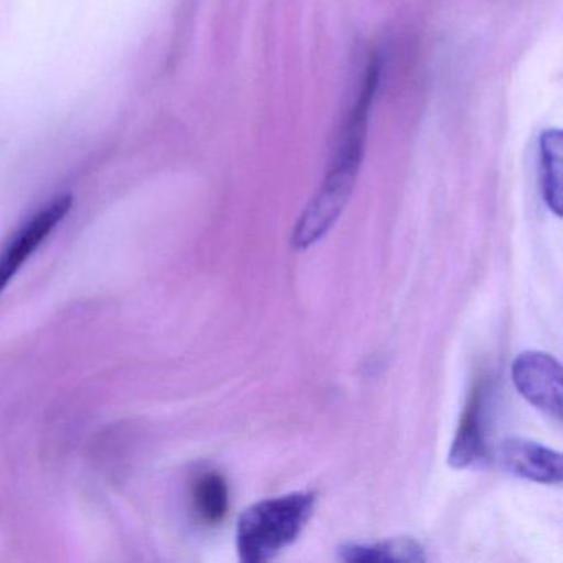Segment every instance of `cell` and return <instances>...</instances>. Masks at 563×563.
I'll list each match as a JSON object with an SVG mask.
<instances>
[{"mask_svg":"<svg viewBox=\"0 0 563 563\" xmlns=\"http://www.w3.org/2000/svg\"><path fill=\"white\" fill-rule=\"evenodd\" d=\"M540 183L547 207L562 216V133L559 130L543 131L540 136Z\"/></svg>","mask_w":563,"mask_h":563,"instance_id":"9c48e42d","label":"cell"},{"mask_svg":"<svg viewBox=\"0 0 563 563\" xmlns=\"http://www.w3.org/2000/svg\"><path fill=\"white\" fill-rule=\"evenodd\" d=\"M364 143L362 131L344 130L321 187L296 223L291 239L296 250H306L318 243L344 212L361 169Z\"/></svg>","mask_w":563,"mask_h":563,"instance_id":"7a4b0ae2","label":"cell"},{"mask_svg":"<svg viewBox=\"0 0 563 563\" xmlns=\"http://www.w3.org/2000/svg\"><path fill=\"white\" fill-rule=\"evenodd\" d=\"M192 506L200 522L220 526L229 516L230 493L225 477L219 471L207 470L197 474L192 483Z\"/></svg>","mask_w":563,"mask_h":563,"instance_id":"ba28073f","label":"cell"},{"mask_svg":"<svg viewBox=\"0 0 563 563\" xmlns=\"http://www.w3.org/2000/svg\"><path fill=\"white\" fill-rule=\"evenodd\" d=\"M484 388L476 387L467 400L461 417L460 427L456 430L453 443H451L448 463L454 470H464L483 460L486 454V438H484Z\"/></svg>","mask_w":563,"mask_h":563,"instance_id":"8992f818","label":"cell"},{"mask_svg":"<svg viewBox=\"0 0 563 563\" xmlns=\"http://www.w3.org/2000/svg\"><path fill=\"white\" fill-rule=\"evenodd\" d=\"M344 562H427L423 545L413 539H388L372 543H345L338 550Z\"/></svg>","mask_w":563,"mask_h":563,"instance_id":"52a82bcc","label":"cell"},{"mask_svg":"<svg viewBox=\"0 0 563 563\" xmlns=\"http://www.w3.org/2000/svg\"><path fill=\"white\" fill-rule=\"evenodd\" d=\"M316 500V493H291L250 506L236 526L240 560L262 563L275 559L301 536L314 512Z\"/></svg>","mask_w":563,"mask_h":563,"instance_id":"6da1fadb","label":"cell"},{"mask_svg":"<svg viewBox=\"0 0 563 563\" xmlns=\"http://www.w3.org/2000/svg\"><path fill=\"white\" fill-rule=\"evenodd\" d=\"M71 196H60L51 200L44 209L38 210L5 246L0 255V292L14 278L21 266L37 252L38 246L60 225L62 220L71 210Z\"/></svg>","mask_w":563,"mask_h":563,"instance_id":"277c9868","label":"cell"},{"mask_svg":"<svg viewBox=\"0 0 563 563\" xmlns=\"http://www.w3.org/2000/svg\"><path fill=\"white\" fill-rule=\"evenodd\" d=\"M562 365L545 352H522L512 364L517 391L550 418L562 420Z\"/></svg>","mask_w":563,"mask_h":563,"instance_id":"3957f363","label":"cell"},{"mask_svg":"<svg viewBox=\"0 0 563 563\" xmlns=\"http://www.w3.org/2000/svg\"><path fill=\"white\" fill-rule=\"evenodd\" d=\"M499 460L509 473L540 484L562 483V454L523 438L500 443Z\"/></svg>","mask_w":563,"mask_h":563,"instance_id":"5b68a950","label":"cell"}]
</instances>
